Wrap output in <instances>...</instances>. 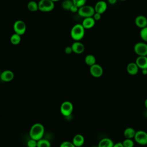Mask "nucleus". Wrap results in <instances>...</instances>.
Segmentation results:
<instances>
[{"mask_svg":"<svg viewBox=\"0 0 147 147\" xmlns=\"http://www.w3.org/2000/svg\"><path fill=\"white\" fill-rule=\"evenodd\" d=\"M44 127L41 123H36L30 127L29 136L31 138L38 141L42 138L44 134Z\"/></svg>","mask_w":147,"mask_h":147,"instance_id":"nucleus-1","label":"nucleus"},{"mask_svg":"<svg viewBox=\"0 0 147 147\" xmlns=\"http://www.w3.org/2000/svg\"><path fill=\"white\" fill-rule=\"evenodd\" d=\"M85 34V29L82 24H78L75 25L71 30V36L75 41L81 40Z\"/></svg>","mask_w":147,"mask_h":147,"instance_id":"nucleus-2","label":"nucleus"},{"mask_svg":"<svg viewBox=\"0 0 147 147\" xmlns=\"http://www.w3.org/2000/svg\"><path fill=\"white\" fill-rule=\"evenodd\" d=\"M95 13L94 7L90 5H84L80 7H79V10L78 11V14L83 18L87 17H91L93 16L94 13Z\"/></svg>","mask_w":147,"mask_h":147,"instance_id":"nucleus-3","label":"nucleus"},{"mask_svg":"<svg viewBox=\"0 0 147 147\" xmlns=\"http://www.w3.org/2000/svg\"><path fill=\"white\" fill-rule=\"evenodd\" d=\"M38 10L43 12H48L53 10L54 2L51 0H40L38 3Z\"/></svg>","mask_w":147,"mask_h":147,"instance_id":"nucleus-4","label":"nucleus"},{"mask_svg":"<svg viewBox=\"0 0 147 147\" xmlns=\"http://www.w3.org/2000/svg\"><path fill=\"white\" fill-rule=\"evenodd\" d=\"M134 52L139 56H147V44L145 42H138L133 47Z\"/></svg>","mask_w":147,"mask_h":147,"instance_id":"nucleus-5","label":"nucleus"},{"mask_svg":"<svg viewBox=\"0 0 147 147\" xmlns=\"http://www.w3.org/2000/svg\"><path fill=\"white\" fill-rule=\"evenodd\" d=\"M134 140L140 145H147V132L142 130L136 131Z\"/></svg>","mask_w":147,"mask_h":147,"instance_id":"nucleus-6","label":"nucleus"},{"mask_svg":"<svg viewBox=\"0 0 147 147\" xmlns=\"http://www.w3.org/2000/svg\"><path fill=\"white\" fill-rule=\"evenodd\" d=\"M73 109V105L69 101H64L60 106V112L65 117L69 116L72 114Z\"/></svg>","mask_w":147,"mask_h":147,"instance_id":"nucleus-7","label":"nucleus"},{"mask_svg":"<svg viewBox=\"0 0 147 147\" xmlns=\"http://www.w3.org/2000/svg\"><path fill=\"white\" fill-rule=\"evenodd\" d=\"M13 29L16 33L21 36L25 33L26 25L23 21L17 20L14 23Z\"/></svg>","mask_w":147,"mask_h":147,"instance_id":"nucleus-8","label":"nucleus"},{"mask_svg":"<svg viewBox=\"0 0 147 147\" xmlns=\"http://www.w3.org/2000/svg\"><path fill=\"white\" fill-rule=\"evenodd\" d=\"M90 73L93 77L98 78L102 76L103 69L100 65L95 63L90 67Z\"/></svg>","mask_w":147,"mask_h":147,"instance_id":"nucleus-9","label":"nucleus"},{"mask_svg":"<svg viewBox=\"0 0 147 147\" xmlns=\"http://www.w3.org/2000/svg\"><path fill=\"white\" fill-rule=\"evenodd\" d=\"M107 8V3L102 0L98 1L94 6L95 11L100 14L104 13Z\"/></svg>","mask_w":147,"mask_h":147,"instance_id":"nucleus-10","label":"nucleus"},{"mask_svg":"<svg viewBox=\"0 0 147 147\" xmlns=\"http://www.w3.org/2000/svg\"><path fill=\"white\" fill-rule=\"evenodd\" d=\"M134 22L136 25L141 29L147 26V18L142 15H139L135 18Z\"/></svg>","mask_w":147,"mask_h":147,"instance_id":"nucleus-11","label":"nucleus"},{"mask_svg":"<svg viewBox=\"0 0 147 147\" xmlns=\"http://www.w3.org/2000/svg\"><path fill=\"white\" fill-rule=\"evenodd\" d=\"M135 63L140 69H147V56H138L136 59Z\"/></svg>","mask_w":147,"mask_h":147,"instance_id":"nucleus-12","label":"nucleus"},{"mask_svg":"<svg viewBox=\"0 0 147 147\" xmlns=\"http://www.w3.org/2000/svg\"><path fill=\"white\" fill-rule=\"evenodd\" d=\"M14 76V73L10 70L3 71L0 75L1 79L5 82H9L11 81L13 79Z\"/></svg>","mask_w":147,"mask_h":147,"instance_id":"nucleus-13","label":"nucleus"},{"mask_svg":"<svg viewBox=\"0 0 147 147\" xmlns=\"http://www.w3.org/2000/svg\"><path fill=\"white\" fill-rule=\"evenodd\" d=\"M71 48L72 49L73 52L76 54H81L84 51V45L83 43L80 41H75L74 42L72 45Z\"/></svg>","mask_w":147,"mask_h":147,"instance_id":"nucleus-14","label":"nucleus"},{"mask_svg":"<svg viewBox=\"0 0 147 147\" xmlns=\"http://www.w3.org/2000/svg\"><path fill=\"white\" fill-rule=\"evenodd\" d=\"M139 69L135 62H130L126 66V71L130 75H136L138 72Z\"/></svg>","mask_w":147,"mask_h":147,"instance_id":"nucleus-15","label":"nucleus"},{"mask_svg":"<svg viewBox=\"0 0 147 147\" xmlns=\"http://www.w3.org/2000/svg\"><path fill=\"white\" fill-rule=\"evenodd\" d=\"M95 24V20L91 17L84 18L82 21V25L85 29H90L94 26Z\"/></svg>","mask_w":147,"mask_h":147,"instance_id":"nucleus-16","label":"nucleus"},{"mask_svg":"<svg viewBox=\"0 0 147 147\" xmlns=\"http://www.w3.org/2000/svg\"><path fill=\"white\" fill-rule=\"evenodd\" d=\"M113 141L110 138H103L101 139L98 143V147H113Z\"/></svg>","mask_w":147,"mask_h":147,"instance_id":"nucleus-17","label":"nucleus"},{"mask_svg":"<svg viewBox=\"0 0 147 147\" xmlns=\"http://www.w3.org/2000/svg\"><path fill=\"white\" fill-rule=\"evenodd\" d=\"M72 142L75 146H82L84 143V138L82 134H76L74 137Z\"/></svg>","mask_w":147,"mask_h":147,"instance_id":"nucleus-18","label":"nucleus"},{"mask_svg":"<svg viewBox=\"0 0 147 147\" xmlns=\"http://www.w3.org/2000/svg\"><path fill=\"white\" fill-rule=\"evenodd\" d=\"M136 133V131L134 128L131 127H128L124 130L123 136L125 137V138L133 139L135 136Z\"/></svg>","mask_w":147,"mask_h":147,"instance_id":"nucleus-19","label":"nucleus"},{"mask_svg":"<svg viewBox=\"0 0 147 147\" xmlns=\"http://www.w3.org/2000/svg\"><path fill=\"white\" fill-rule=\"evenodd\" d=\"M84 61L87 65L90 67L96 63V58L94 55L89 54L85 57Z\"/></svg>","mask_w":147,"mask_h":147,"instance_id":"nucleus-20","label":"nucleus"},{"mask_svg":"<svg viewBox=\"0 0 147 147\" xmlns=\"http://www.w3.org/2000/svg\"><path fill=\"white\" fill-rule=\"evenodd\" d=\"M10 41L11 42V43L13 45H18V44L20 43L21 41V36L17 34V33H14L13 34H12L10 37Z\"/></svg>","mask_w":147,"mask_h":147,"instance_id":"nucleus-21","label":"nucleus"},{"mask_svg":"<svg viewBox=\"0 0 147 147\" xmlns=\"http://www.w3.org/2000/svg\"><path fill=\"white\" fill-rule=\"evenodd\" d=\"M28 9L30 11H36L38 10V5L35 1H31L28 2L27 5Z\"/></svg>","mask_w":147,"mask_h":147,"instance_id":"nucleus-22","label":"nucleus"},{"mask_svg":"<svg viewBox=\"0 0 147 147\" xmlns=\"http://www.w3.org/2000/svg\"><path fill=\"white\" fill-rule=\"evenodd\" d=\"M37 147H51V143L48 140L41 138L37 141Z\"/></svg>","mask_w":147,"mask_h":147,"instance_id":"nucleus-23","label":"nucleus"},{"mask_svg":"<svg viewBox=\"0 0 147 147\" xmlns=\"http://www.w3.org/2000/svg\"><path fill=\"white\" fill-rule=\"evenodd\" d=\"M73 5L74 3L72 0H64L61 3L62 7L65 10H69Z\"/></svg>","mask_w":147,"mask_h":147,"instance_id":"nucleus-24","label":"nucleus"},{"mask_svg":"<svg viewBox=\"0 0 147 147\" xmlns=\"http://www.w3.org/2000/svg\"><path fill=\"white\" fill-rule=\"evenodd\" d=\"M140 36L144 42H147V26L141 29Z\"/></svg>","mask_w":147,"mask_h":147,"instance_id":"nucleus-25","label":"nucleus"},{"mask_svg":"<svg viewBox=\"0 0 147 147\" xmlns=\"http://www.w3.org/2000/svg\"><path fill=\"white\" fill-rule=\"evenodd\" d=\"M122 144L124 147H134V142L133 139L129 138H125Z\"/></svg>","mask_w":147,"mask_h":147,"instance_id":"nucleus-26","label":"nucleus"},{"mask_svg":"<svg viewBox=\"0 0 147 147\" xmlns=\"http://www.w3.org/2000/svg\"><path fill=\"white\" fill-rule=\"evenodd\" d=\"M74 5H76L78 7H80L84 5H86V0H72Z\"/></svg>","mask_w":147,"mask_h":147,"instance_id":"nucleus-27","label":"nucleus"},{"mask_svg":"<svg viewBox=\"0 0 147 147\" xmlns=\"http://www.w3.org/2000/svg\"><path fill=\"white\" fill-rule=\"evenodd\" d=\"M59 147H76L72 142L65 141L63 142L60 145Z\"/></svg>","mask_w":147,"mask_h":147,"instance_id":"nucleus-28","label":"nucleus"},{"mask_svg":"<svg viewBox=\"0 0 147 147\" xmlns=\"http://www.w3.org/2000/svg\"><path fill=\"white\" fill-rule=\"evenodd\" d=\"M37 141L30 138L27 142L28 147H37Z\"/></svg>","mask_w":147,"mask_h":147,"instance_id":"nucleus-29","label":"nucleus"},{"mask_svg":"<svg viewBox=\"0 0 147 147\" xmlns=\"http://www.w3.org/2000/svg\"><path fill=\"white\" fill-rule=\"evenodd\" d=\"M92 17H93V18L95 20V21H99V20H100V18H101V14L95 12V13H94V14L93 15Z\"/></svg>","mask_w":147,"mask_h":147,"instance_id":"nucleus-30","label":"nucleus"},{"mask_svg":"<svg viewBox=\"0 0 147 147\" xmlns=\"http://www.w3.org/2000/svg\"><path fill=\"white\" fill-rule=\"evenodd\" d=\"M64 52L66 54H71L72 52H73L72 51V49L71 48V46H68V47H67L65 48V49H64Z\"/></svg>","mask_w":147,"mask_h":147,"instance_id":"nucleus-31","label":"nucleus"},{"mask_svg":"<svg viewBox=\"0 0 147 147\" xmlns=\"http://www.w3.org/2000/svg\"><path fill=\"white\" fill-rule=\"evenodd\" d=\"M78 10H79V7H78V6H76V5H73L71 6V7L69 11H71L72 12V13H76V12H78Z\"/></svg>","mask_w":147,"mask_h":147,"instance_id":"nucleus-32","label":"nucleus"},{"mask_svg":"<svg viewBox=\"0 0 147 147\" xmlns=\"http://www.w3.org/2000/svg\"><path fill=\"white\" fill-rule=\"evenodd\" d=\"M113 147H124V146L122 144V142H117L114 144Z\"/></svg>","mask_w":147,"mask_h":147,"instance_id":"nucleus-33","label":"nucleus"},{"mask_svg":"<svg viewBox=\"0 0 147 147\" xmlns=\"http://www.w3.org/2000/svg\"><path fill=\"white\" fill-rule=\"evenodd\" d=\"M117 1H118V0H108V2H109V3L110 4H111V5H114V4H115V3L117 2Z\"/></svg>","mask_w":147,"mask_h":147,"instance_id":"nucleus-34","label":"nucleus"},{"mask_svg":"<svg viewBox=\"0 0 147 147\" xmlns=\"http://www.w3.org/2000/svg\"><path fill=\"white\" fill-rule=\"evenodd\" d=\"M141 73L144 75H147V69H141Z\"/></svg>","mask_w":147,"mask_h":147,"instance_id":"nucleus-35","label":"nucleus"},{"mask_svg":"<svg viewBox=\"0 0 147 147\" xmlns=\"http://www.w3.org/2000/svg\"><path fill=\"white\" fill-rule=\"evenodd\" d=\"M144 105H145V108L147 109V98L145 100V102H144Z\"/></svg>","mask_w":147,"mask_h":147,"instance_id":"nucleus-36","label":"nucleus"},{"mask_svg":"<svg viewBox=\"0 0 147 147\" xmlns=\"http://www.w3.org/2000/svg\"><path fill=\"white\" fill-rule=\"evenodd\" d=\"M52 1H53V2H56V1H60V0H51Z\"/></svg>","mask_w":147,"mask_h":147,"instance_id":"nucleus-37","label":"nucleus"},{"mask_svg":"<svg viewBox=\"0 0 147 147\" xmlns=\"http://www.w3.org/2000/svg\"><path fill=\"white\" fill-rule=\"evenodd\" d=\"M91 147H98V146L97 145V146H96V145H94V146H91Z\"/></svg>","mask_w":147,"mask_h":147,"instance_id":"nucleus-38","label":"nucleus"},{"mask_svg":"<svg viewBox=\"0 0 147 147\" xmlns=\"http://www.w3.org/2000/svg\"><path fill=\"white\" fill-rule=\"evenodd\" d=\"M119 1H126V0H119Z\"/></svg>","mask_w":147,"mask_h":147,"instance_id":"nucleus-39","label":"nucleus"},{"mask_svg":"<svg viewBox=\"0 0 147 147\" xmlns=\"http://www.w3.org/2000/svg\"><path fill=\"white\" fill-rule=\"evenodd\" d=\"M76 147H82V146H76Z\"/></svg>","mask_w":147,"mask_h":147,"instance_id":"nucleus-40","label":"nucleus"}]
</instances>
